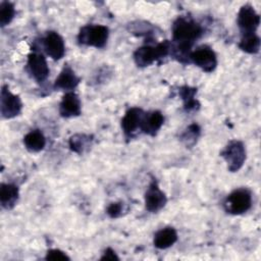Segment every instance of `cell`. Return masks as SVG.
Segmentation results:
<instances>
[{"mask_svg": "<svg viewBox=\"0 0 261 261\" xmlns=\"http://www.w3.org/2000/svg\"><path fill=\"white\" fill-rule=\"evenodd\" d=\"M28 67L32 76L38 82L43 83L49 75V67L43 54L32 52L28 56Z\"/></svg>", "mask_w": 261, "mask_h": 261, "instance_id": "30bf717a", "label": "cell"}, {"mask_svg": "<svg viewBox=\"0 0 261 261\" xmlns=\"http://www.w3.org/2000/svg\"><path fill=\"white\" fill-rule=\"evenodd\" d=\"M82 112V104L74 92H66L59 104V113L62 117L79 116Z\"/></svg>", "mask_w": 261, "mask_h": 261, "instance_id": "7c38bea8", "label": "cell"}, {"mask_svg": "<svg viewBox=\"0 0 261 261\" xmlns=\"http://www.w3.org/2000/svg\"><path fill=\"white\" fill-rule=\"evenodd\" d=\"M252 206V194L246 188L233 190L224 200V210L232 215L247 212Z\"/></svg>", "mask_w": 261, "mask_h": 261, "instance_id": "277c9868", "label": "cell"}, {"mask_svg": "<svg viewBox=\"0 0 261 261\" xmlns=\"http://www.w3.org/2000/svg\"><path fill=\"white\" fill-rule=\"evenodd\" d=\"M171 48L169 41L158 43L157 45H144L134 52V60L140 67H146L155 61L168 55Z\"/></svg>", "mask_w": 261, "mask_h": 261, "instance_id": "7a4b0ae2", "label": "cell"}, {"mask_svg": "<svg viewBox=\"0 0 261 261\" xmlns=\"http://www.w3.org/2000/svg\"><path fill=\"white\" fill-rule=\"evenodd\" d=\"M80 83V77L75 74L74 70L70 65L64 64L60 73L54 82V88L56 90H64L70 92L73 90Z\"/></svg>", "mask_w": 261, "mask_h": 261, "instance_id": "5bb4252c", "label": "cell"}, {"mask_svg": "<svg viewBox=\"0 0 261 261\" xmlns=\"http://www.w3.org/2000/svg\"><path fill=\"white\" fill-rule=\"evenodd\" d=\"M164 123V116L163 114L158 111H151L148 113H144L140 129L149 136L154 137L158 130L161 128V126Z\"/></svg>", "mask_w": 261, "mask_h": 261, "instance_id": "9a60e30c", "label": "cell"}, {"mask_svg": "<svg viewBox=\"0 0 261 261\" xmlns=\"http://www.w3.org/2000/svg\"><path fill=\"white\" fill-rule=\"evenodd\" d=\"M176 241H177L176 230L171 226H167L159 229L154 234L153 244L157 249L163 250L171 247Z\"/></svg>", "mask_w": 261, "mask_h": 261, "instance_id": "2e32d148", "label": "cell"}, {"mask_svg": "<svg viewBox=\"0 0 261 261\" xmlns=\"http://www.w3.org/2000/svg\"><path fill=\"white\" fill-rule=\"evenodd\" d=\"M18 188L13 184H1L0 202L3 208L11 209L18 200Z\"/></svg>", "mask_w": 261, "mask_h": 261, "instance_id": "e0dca14e", "label": "cell"}, {"mask_svg": "<svg viewBox=\"0 0 261 261\" xmlns=\"http://www.w3.org/2000/svg\"><path fill=\"white\" fill-rule=\"evenodd\" d=\"M221 157L227 163V168L236 172L242 168L246 161V148L241 141H231L220 153Z\"/></svg>", "mask_w": 261, "mask_h": 261, "instance_id": "5b68a950", "label": "cell"}, {"mask_svg": "<svg viewBox=\"0 0 261 261\" xmlns=\"http://www.w3.org/2000/svg\"><path fill=\"white\" fill-rule=\"evenodd\" d=\"M200 136V127L198 124L193 123L188 126L185 133L181 135V140L187 146H193Z\"/></svg>", "mask_w": 261, "mask_h": 261, "instance_id": "603a6c76", "label": "cell"}, {"mask_svg": "<svg viewBox=\"0 0 261 261\" xmlns=\"http://www.w3.org/2000/svg\"><path fill=\"white\" fill-rule=\"evenodd\" d=\"M92 137L84 134H76L69 139V147L75 153H83L87 148L91 146Z\"/></svg>", "mask_w": 261, "mask_h": 261, "instance_id": "ffe728a7", "label": "cell"}, {"mask_svg": "<svg viewBox=\"0 0 261 261\" xmlns=\"http://www.w3.org/2000/svg\"><path fill=\"white\" fill-rule=\"evenodd\" d=\"M167 202L166 195L160 190L156 180H152L145 193V207L148 211L155 213L161 210Z\"/></svg>", "mask_w": 261, "mask_h": 261, "instance_id": "9c48e42d", "label": "cell"}, {"mask_svg": "<svg viewBox=\"0 0 261 261\" xmlns=\"http://www.w3.org/2000/svg\"><path fill=\"white\" fill-rule=\"evenodd\" d=\"M239 48L246 53L256 54L260 50V38L257 34H249L242 36Z\"/></svg>", "mask_w": 261, "mask_h": 261, "instance_id": "d6986e66", "label": "cell"}, {"mask_svg": "<svg viewBox=\"0 0 261 261\" xmlns=\"http://www.w3.org/2000/svg\"><path fill=\"white\" fill-rule=\"evenodd\" d=\"M197 93V89L191 88L188 86L181 87L179 90V95L181 99L184 100V106L185 109L188 111L195 110L196 108L199 107L198 101L195 99V94Z\"/></svg>", "mask_w": 261, "mask_h": 261, "instance_id": "44dd1931", "label": "cell"}, {"mask_svg": "<svg viewBox=\"0 0 261 261\" xmlns=\"http://www.w3.org/2000/svg\"><path fill=\"white\" fill-rule=\"evenodd\" d=\"M44 48L49 57L53 60L61 59L65 54L63 38L54 31H49L44 38Z\"/></svg>", "mask_w": 261, "mask_h": 261, "instance_id": "8fae6325", "label": "cell"}, {"mask_svg": "<svg viewBox=\"0 0 261 261\" xmlns=\"http://www.w3.org/2000/svg\"><path fill=\"white\" fill-rule=\"evenodd\" d=\"M22 108L21 100L12 94L7 86H2L0 94V112L3 118H13L17 116Z\"/></svg>", "mask_w": 261, "mask_h": 261, "instance_id": "8992f818", "label": "cell"}, {"mask_svg": "<svg viewBox=\"0 0 261 261\" xmlns=\"http://www.w3.org/2000/svg\"><path fill=\"white\" fill-rule=\"evenodd\" d=\"M109 30L102 24H88L81 28L77 41L81 45L103 48L108 40Z\"/></svg>", "mask_w": 261, "mask_h": 261, "instance_id": "3957f363", "label": "cell"}, {"mask_svg": "<svg viewBox=\"0 0 261 261\" xmlns=\"http://www.w3.org/2000/svg\"><path fill=\"white\" fill-rule=\"evenodd\" d=\"M45 259L58 261V260H69V257L59 249H50L47 251Z\"/></svg>", "mask_w": 261, "mask_h": 261, "instance_id": "cb8c5ba5", "label": "cell"}, {"mask_svg": "<svg viewBox=\"0 0 261 261\" xmlns=\"http://www.w3.org/2000/svg\"><path fill=\"white\" fill-rule=\"evenodd\" d=\"M190 60L206 72H211L217 65V57L215 52L209 46L203 45L192 51Z\"/></svg>", "mask_w": 261, "mask_h": 261, "instance_id": "ba28073f", "label": "cell"}, {"mask_svg": "<svg viewBox=\"0 0 261 261\" xmlns=\"http://www.w3.org/2000/svg\"><path fill=\"white\" fill-rule=\"evenodd\" d=\"M202 34L203 29L201 24L192 19L178 17L172 24V39L178 45L191 47Z\"/></svg>", "mask_w": 261, "mask_h": 261, "instance_id": "6da1fadb", "label": "cell"}, {"mask_svg": "<svg viewBox=\"0 0 261 261\" xmlns=\"http://www.w3.org/2000/svg\"><path fill=\"white\" fill-rule=\"evenodd\" d=\"M100 259L101 260H119V258L116 255L115 251L112 250L111 248H107L104 251V253H103V255H102V257Z\"/></svg>", "mask_w": 261, "mask_h": 261, "instance_id": "484cf974", "label": "cell"}, {"mask_svg": "<svg viewBox=\"0 0 261 261\" xmlns=\"http://www.w3.org/2000/svg\"><path fill=\"white\" fill-rule=\"evenodd\" d=\"M23 144L28 151L32 153H37L45 148L46 139L41 130L34 129L29 132L23 137Z\"/></svg>", "mask_w": 261, "mask_h": 261, "instance_id": "ac0fdd59", "label": "cell"}, {"mask_svg": "<svg viewBox=\"0 0 261 261\" xmlns=\"http://www.w3.org/2000/svg\"><path fill=\"white\" fill-rule=\"evenodd\" d=\"M144 111L139 107L129 108L121 119V128L126 137H132L133 134L140 128L144 116Z\"/></svg>", "mask_w": 261, "mask_h": 261, "instance_id": "4fadbf2b", "label": "cell"}, {"mask_svg": "<svg viewBox=\"0 0 261 261\" xmlns=\"http://www.w3.org/2000/svg\"><path fill=\"white\" fill-rule=\"evenodd\" d=\"M238 25L242 36L249 34H256L260 24V15L251 5H244L238 13Z\"/></svg>", "mask_w": 261, "mask_h": 261, "instance_id": "52a82bcc", "label": "cell"}, {"mask_svg": "<svg viewBox=\"0 0 261 261\" xmlns=\"http://www.w3.org/2000/svg\"><path fill=\"white\" fill-rule=\"evenodd\" d=\"M15 15V9L11 2L2 1L0 3V25L3 28L11 22Z\"/></svg>", "mask_w": 261, "mask_h": 261, "instance_id": "7402d4cb", "label": "cell"}, {"mask_svg": "<svg viewBox=\"0 0 261 261\" xmlns=\"http://www.w3.org/2000/svg\"><path fill=\"white\" fill-rule=\"evenodd\" d=\"M123 206L122 203L120 202H116V203H111L108 207H107V214L111 217V218H117L121 215Z\"/></svg>", "mask_w": 261, "mask_h": 261, "instance_id": "d4e9b609", "label": "cell"}]
</instances>
